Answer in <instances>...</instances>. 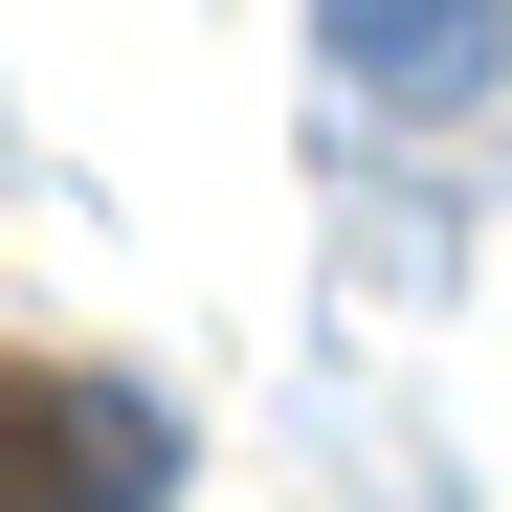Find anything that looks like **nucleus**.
I'll list each match as a JSON object with an SVG mask.
<instances>
[{"label": "nucleus", "instance_id": "nucleus-1", "mask_svg": "<svg viewBox=\"0 0 512 512\" xmlns=\"http://www.w3.org/2000/svg\"><path fill=\"white\" fill-rule=\"evenodd\" d=\"M179 490V423L90 357H0V512H156Z\"/></svg>", "mask_w": 512, "mask_h": 512}, {"label": "nucleus", "instance_id": "nucleus-2", "mask_svg": "<svg viewBox=\"0 0 512 512\" xmlns=\"http://www.w3.org/2000/svg\"><path fill=\"white\" fill-rule=\"evenodd\" d=\"M312 45L357 67L379 112H468L490 67H512V0H312Z\"/></svg>", "mask_w": 512, "mask_h": 512}]
</instances>
